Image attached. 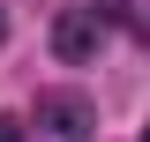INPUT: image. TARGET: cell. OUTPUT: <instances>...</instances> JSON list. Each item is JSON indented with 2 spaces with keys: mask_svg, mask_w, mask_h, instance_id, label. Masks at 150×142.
<instances>
[{
  "mask_svg": "<svg viewBox=\"0 0 150 142\" xmlns=\"http://www.w3.org/2000/svg\"><path fill=\"white\" fill-rule=\"evenodd\" d=\"M38 127L53 142H83L90 135V105H83L75 90H45V97H38Z\"/></svg>",
  "mask_w": 150,
  "mask_h": 142,
  "instance_id": "obj_1",
  "label": "cell"
},
{
  "mask_svg": "<svg viewBox=\"0 0 150 142\" xmlns=\"http://www.w3.org/2000/svg\"><path fill=\"white\" fill-rule=\"evenodd\" d=\"M143 142H150V127H143Z\"/></svg>",
  "mask_w": 150,
  "mask_h": 142,
  "instance_id": "obj_6",
  "label": "cell"
},
{
  "mask_svg": "<svg viewBox=\"0 0 150 142\" xmlns=\"http://www.w3.org/2000/svg\"><path fill=\"white\" fill-rule=\"evenodd\" d=\"M0 142H23V127H15V120H0Z\"/></svg>",
  "mask_w": 150,
  "mask_h": 142,
  "instance_id": "obj_4",
  "label": "cell"
},
{
  "mask_svg": "<svg viewBox=\"0 0 150 142\" xmlns=\"http://www.w3.org/2000/svg\"><path fill=\"white\" fill-rule=\"evenodd\" d=\"M0 37H8V0H0Z\"/></svg>",
  "mask_w": 150,
  "mask_h": 142,
  "instance_id": "obj_5",
  "label": "cell"
},
{
  "mask_svg": "<svg viewBox=\"0 0 150 142\" xmlns=\"http://www.w3.org/2000/svg\"><path fill=\"white\" fill-rule=\"evenodd\" d=\"M98 37H105V15H98V8H68V15L53 22V53L60 60H90Z\"/></svg>",
  "mask_w": 150,
  "mask_h": 142,
  "instance_id": "obj_2",
  "label": "cell"
},
{
  "mask_svg": "<svg viewBox=\"0 0 150 142\" xmlns=\"http://www.w3.org/2000/svg\"><path fill=\"white\" fill-rule=\"evenodd\" d=\"M98 15L120 22L128 37H143V45H150V0H98Z\"/></svg>",
  "mask_w": 150,
  "mask_h": 142,
  "instance_id": "obj_3",
  "label": "cell"
}]
</instances>
